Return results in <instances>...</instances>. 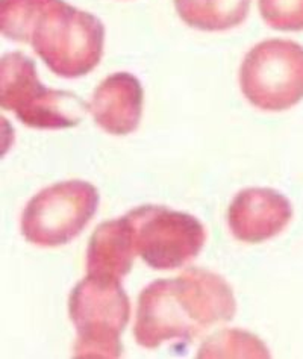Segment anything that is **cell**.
<instances>
[{
  "label": "cell",
  "instance_id": "1",
  "mask_svg": "<svg viewBox=\"0 0 303 359\" xmlns=\"http://www.w3.org/2000/svg\"><path fill=\"white\" fill-rule=\"evenodd\" d=\"M235 313L229 283L217 273L193 267L176 278L152 282L141 291L134 337L144 348L191 341L206 329L231 321Z\"/></svg>",
  "mask_w": 303,
  "mask_h": 359
},
{
  "label": "cell",
  "instance_id": "2",
  "mask_svg": "<svg viewBox=\"0 0 303 359\" xmlns=\"http://www.w3.org/2000/svg\"><path fill=\"white\" fill-rule=\"evenodd\" d=\"M27 43L56 76L76 79L99 65L105 26L96 15L65 0H44Z\"/></svg>",
  "mask_w": 303,
  "mask_h": 359
},
{
  "label": "cell",
  "instance_id": "3",
  "mask_svg": "<svg viewBox=\"0 0 303 359\" xmlns=\"http://www.w3.org/2000/svg\"><path fill=\"white\" fill-rule=\"evenodd\" d=\"M69 316L78 332L73 356L120 358V337L130 318V300L120 279L87 275L69 297Z\"/></svg>",
  "mask_w": 303,
  "mask_h": 359
},
{
  "label": "cell",
  "instance_id": "4",
  "mask_svg": "<svg viewBox=\"0 0 303 359\" xmlns=\"http://www.w3.org/2000/svg\"><path fill=\"white\" fill-rule=\"evenodd\" d=\"M0 107L25 126L44 130L78 126L88 111L74 93L44 87L34 61L20 52L4 55L0 62Z\"/></svg>",
  "mask_w": 303,
  "mask_h": 359
},
{
  "label": "cell",
  "instance_id": "5",
  "mask_svg": "<svg viewBox=\"0 0 303 359\" xmlns=\"http://www.w3.org/2000/svg\"><path fill=\"white\" fill-rule=\"evenodd\" d=\"M240 88L252 107L282 112L303 100V47L291 40H265L244 56Z\"/></svg>",
  "mask_w": 303,
  "mask_h": 359
},
{
  "label": "cell",
  "instance_id": "6",
  "mask_svg": "<svg viewBox=\"0 0 303 359\" xmlns=\"http://www.w3.org/2000/svg\"><path fill=\"white\" fill-rule=\"evenodd\" d=\"M100 196L87 181H64L44 188L27 202L22 214V235L40 248L69 244L97 212Z\"/></svg>",
  "mask_w": 303,
  "mask_h": 359
},
{
  "label": "cell",
  "instance_id": "7",
  "mask_svg": "<svg viewBox=\"0 0 303 359\" xmlns=\"http://www.w3.org/2000/svg\"><path fill=\"white\" fill-rule=\"evenodd\" d=\"M137 255L154 270L181 269L193 261L206 243L205 226L194 215L143 205L126 214Z\"/></svg>",
  "mask_w": 303,
  "mask_h": 359
},
{
  "label": "cell",
  "instance_id": "8",
  "mask_svg": "<svg viewBox=\"0 0 303 359\" xmlns=\"http://www.w3.org/2000/svg\"><path fill=\"white\" fill-rule=\"evenodd\" d=\"M291 219V202L273 188H245L234 197L227 210V224L232 235L249 244L276 237Z\"/></svg>",
  "mask_w": 303,
  "mask_h": 359
},
{
  "label": "cell",
  "instance_id": "9",
  "mask_svg": "<svg viewBox=\"0 0 303 359\" xmlns=\"http://www.w3.org/2000/svg\"><path fill=\"white\" fill-rule=\"evenodd\" d=\"M143 102L144 91L138 78L128 72H117L103 79L94 90L88 112L107 134L125 137L138 129Z\"/></svg>",
  "mask_w": 303,
  "mask_h": 359
},
{
  "label": "cell",
  "instance_id": "10",
  "mask_svg": "<svg viewBox=\"0 0 303 359\" xmlns=\"http://www.w3.org/2000/svg\"><path fill=\"white\" fill-rule=\"evenodd\" d=\"M137 255L129 219L120 217L100 223L87 249V275L121 279L132 269Z\"/></svg>",
  "mask_w": 303,
  "mask_h": 359
},
{
  "label": "cell",
  "instance_id": "11",
  "mask_svg": "<svg viewBox=\"0 0 303 359\" xmlns=\"http://www.w3.org/2000/svg\"><path fill=\"white\" fill-rule=\"evenodd\" d=\"M252 0H175V9L189 27L223 32L240 26L249 15Z\"/></svg>",
  "mask_w": 303,
  "mask_h": 359
},
{
  "label": "cell",
  "instance_id": "12",
  "mask_svg": "<svg viewBox=\"0 0 303 359\" xmlns=\"http://www.w3.org/2000/svg\"><path fill=\"white\" fill-rule=\"evenodd\" d=\"M269 348L258 337L241 330L215 334L198 351V358H269Z\"/></svg>",
  "mask_w": 303,
  "mask_h": 359
},
{
  "label": "cell",
  "instance_id": "13",
  "mask_svg": "<svg viewBox=\"0 0 303 359\" xmlns=\"http://www.w3.org/2000/svg\"><path fill=\"white\" fill-rule=\"evenodd\" d=\"M44 0H0V29L8 40L27 43Z\"/></svg>",
  "mask_w": 303,
  "mask_h": 359
},
{
  "label": "cell",
  "instance_id": "14",
  "mask_svg": "<svg viewBox=\"0 0 303 359\" xmlns=\"http://www.w3.org/2000/svg\"><path fill=\"white\" fill-rule=\"evenodd\" d=\"M260 14L271 29L303 31V0H260Z\"/></svg>",
  "mask_w": 303,
  "mask_h": 359
}]
</instances>
